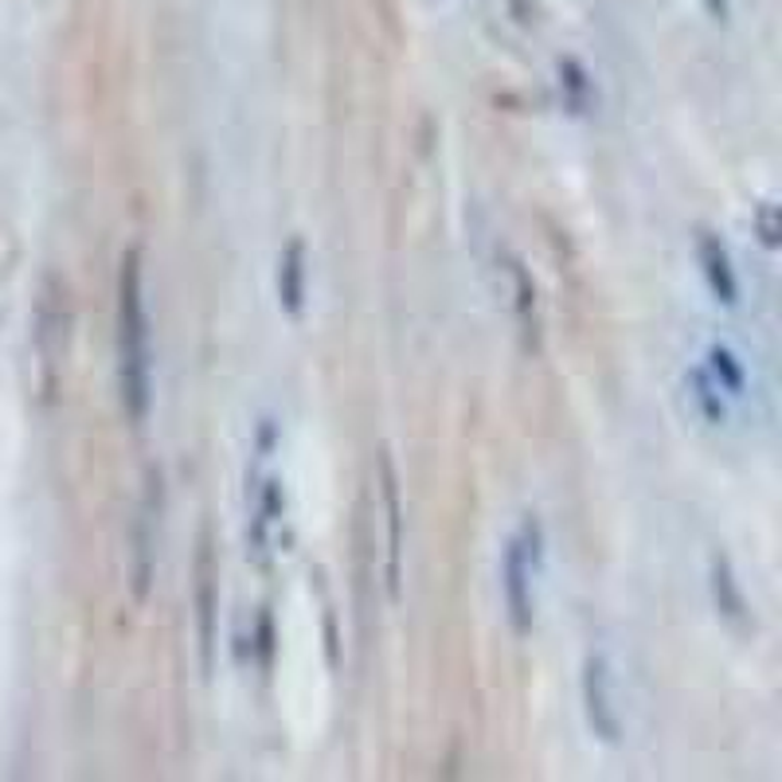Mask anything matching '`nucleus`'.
I'll return each instance as SVG.
<instances>
[{
	"label": "nucleus",
	"mask_w": 782,
	"mask_h": 782,
	"mask_svg": "<svg viewBox=\"0 0 782 782\" xmlns=\"http://www.w3.org/2000/svg\"><path fill=\"white\" fill-rule=\"evenodd\" d=\"M114 356H118V400L126 419L138 427L153 407V345L145 309V266L141 247L118 262V309H114Z\"/></svg>",
	"instance_id": "obj_1"
},
{
	"label": "nucleus",
	"mask_w": 782,
	"mask_h": 782,
	"mask_svg": "<svg viewBox=\"0 0 782 782\" xmlns=\"http://www.w3.org/2000/svg\"><path fill=\"white\" fill-rule=\"evenodd\" d=\"M544 556V529L536 517H524L501 552V599L517 638H529L536 626V576Z\"/></svg>",
	"instance_id": "obj_2"
},
{
	"label": "nucleus",
	"mask_w": 782,
	"mask_h": 782,
	"mask_svg": "<svg viewBox=\"0 0 782 782\" xmlns=\"http://www.w3.org/2000/svg\"><path fill=\"white\" fill-rule=\"evenodd\" d=\"M161 505H165V485H161V470L150 466L145 474V489H141L138 517H133L130 541H133V599L145 603L150 599L153 576H157V532H161Z\"/></svg>",
	"instance_id": "obj_3"
},
{
	"label": "nucleus",
	"mask_w": 782,
	"mask_h": 782,
	"mask_svg": "<svg viewBox=\"0 0 782 782\" xmlns=\"http://www.w3.org/2000/svg\"><path fill=\"white\" fill-rule=\"evenodd\" d=\"M579 689H583V712L586 724L603 744L615 747L623 739V716H618L615 704V673L606 662L603 650H591L583 657V677H579Z\"/></svg>",
	"instance_id": "obj_4"
},
{
	"label": "nucleus",
	"mask_w": 782,
	"mask_h": 782,
	"mask_svg": "<svg viewBox=\"0 0 782 782\" xmlns=\"http://www.w3.org/2000/svg\"><path fill=\"white\" fill-rule=\"evenodd\" d=\"M380 505L383 524H388V564H383V583H388V599L400 603L403 583V497H400V474L388 450H380Z\"/></svg>",
	"instance_id": "obj_5"
},
{
	"label": "nucleus",
	"mask_w": 782,
	"mask_h": 782,
	"mask_svg": "<svg viewBox=\"0 0 782 782\" xmlns=\"http://www.w3.org/2000/svg\"><path fill=\"white\" fill-rule=\"evenodd\" d=\"M215 586H220V568H215L212 532H200V552H196V630H200V662L204 673L212 670L215 650Z\"/></svg>",
	"instance_id": "obj_6"
},
{
	"label": "nucleus",
	"mask_w": 782,
	"mask_h": 782,
	"mask_svg": "<svg viewBox=\"0 0 782 782\" xmlns=\"http://www.w3.org/2000/svg\"><path fill=\"white\" fill-rule=\"evenodd\" d=\"M697 262L704 274L708 294L716 298V306H739V274L732 266V251L716 232H697Z\"/></svg>",
	"instance_id": "obj_7"
},
{
	"label": "nucleus",
	"mask_w": 782,
	"mask_h": 782,
	"mask_svg": "<svg viewBox=\"0 0 782 782\" xmlns=\"http://www.w3.org/2000/svg\"><path fill=\"white\" fill-rule=\"evenodd\" d=\"M282 512H286V489H282V477L271 474L262 485H254L251 524H247V544H251V556L259 559V564L271 559V536H274V524L282 521Z\"/></svg>",
	"instance_id": "obj_8"
},
{
	"label": "nucleus",
	"mask_w": 782,
	"mask_h": 782,
	"mask_svg": "<svg viewBox=\"0 0 782 782\" xmlns=\"http://www.w3.org/2000/svg\"><path fill=\"white\" fill-rule=\"evenodd\" d=\"M306 242L301 235H294L279 254V306L286 317H301L306 309Z\"/></svg>",
	"instance_id": "obj_9"
},
{
	"label": "nucleus",
	"mask_w": 782,
	"mask_h": 782,
	"mask_svg": "<svg viewBox=\"0 0 782 782\" xmlns=\"http://www.w3.org/2000/svg\"><path fill=\"white\" fill-rule=\"evenodd\" d=\"M708 586H712V603H716L720 615H724L732 626L744 623V615H747L744 591H739V579H736V571H732V559H727L724 552H712V559H708Z\"/></svg>",
	"instance_id": "obj_10"
},
{
	"label": "nucleus",
	"mask_w": 782,
	"mask_h": 782,
	"mask_svg": "<svg viewBox=\"0 0 782 782\" xmlns=\"http://www.w3.org/2000/svg\"><path fill=\"white\" fill-rule=\"evenodd\" d=\"M685 388H689L692 411H697V415L708 423V427H724V423L732 419L727 395L720 391V383L712 380V376H708L704 364H692L689 372H685Z\"/></svg>",
	"instance_id": "obj_11"
},
{
	"label": "nucleus",
	"mask_w": 782,
	"mask_h": 782,
	"mask_svg": "<svg viewBox=\"0 0 782 782\" xmlns=\"http://www.w3.org/2000/svg\"><path fill=\"white\" fill-rule=\"evenodd\" d=\"M704 368L708 376L720 383V391H724L727 400H739L747 391V368L744 360L736 356V348H727L724 341H716V345H708V356H704Z\"/></svg>",
	"instance_id": "obj_12"
},
{
	"label": "nucleus",
	"mask_w": 782,
	"mask_h": 782,
	"mask_svg": "<svg viewBox=\"0 0 782 782\" xmlns=\"http://www.w3.org/2000/svg\"><path fill=\"white\" fill-rule=\"evenodd\" d=\"M509 279H512V306H517V321H521L524 333L536 341V329H541V321H536V286H532V274L524 271L521 259H509Z\"/></svg>",
	"instance_id": "obj_13"
},
{
	"label": "nucleus",
	"mask_w": 782,
	"mask_h": 782,
	"mask_svg": "<svg viewBox=\"0 0 782 782\" xmlns=\"http://www.w3.org/2000/svg\"><path fill=\"white\" fill-rule=\"evenodd\" d=\"M755 232H759V242H763L767 251H774L779 247V235H782V220H779V208L767 200V204H759V212H755Z\"/></svg>",
	"instance_id": "obj_14"
},
{
	"label": "nucleus",
	"mask_w": 782,
	"mask_h": 782,
	"mask_svg": "<svg viewBox=\"0 0 782 782\" xmlns=\"http://www.w3.org/2000/svg\"><path fill=\"white\" fill-rule=\"evenodd\" d=\"M559 75H564V86H568V103L576 106V114H583V106H586V75H583V67L576 63V59H568V63H559Z\"/></svg>",
	"instance_id": "obj_15"
},
{
	"label": "nucleus",
	"mask_w": 782,
	"mask_h": 782,
	"mask_svg": "<svg viewBox=\"0 0 782 782\" xmlns=\"http://www.w3.org/2000/svg\"><path fill=\"white\" fill-rule=\"evenodd\" d=\"M254 645H259V670H271L274 657V615L262 606L259 623H254Z\"/></svg>",
	"instance_id": "obj_16"
},
{
	"label": "nucleus",
	"mask_w": 782,
	"mask_h": 782,
	"mask_svg": "<svg viewBox=\"0 0 782 782\" xmlns=\"http://www.w3.org/2000/svg\"><path fill=\"white\" fill-rule=\"evenodd\" d=\"M708 12H712L716 20H724L727 16V4H724V0H708Z\"/></svg>",
	"instance_id": "obj_17"
}]
</instances>
